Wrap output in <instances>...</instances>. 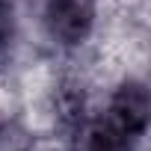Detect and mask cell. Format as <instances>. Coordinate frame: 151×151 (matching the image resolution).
<instances>
[{"label":"cell","instance_id":"6da1fadb","mask_svg":"<svg viewBox=\"0 0 151 151\" xmlns=\"http://www.w3.org/2000/svg\"><path fill=\"white\" fill-rule=\"evenodd\" d=\"M45 24L59 45H80L95 24V0H47Z\"/></svg>","mask_w":151,"mask_h":151},{"label":"cell","instance_id":"7a4b0ae2","mask_svg":"<svg viewBox=\"0 0 151 151\" xmlns=\"http://www.w3.org/2000/svg\"><path fill=\"white\" fill-rule=\"evenodd\" d=\"M107 122L133 145L142 139L145 127H148V89L139 80H127L119 86V92L113 95L110 104V116Z\"/></svg>","mask_w":151,"mask_h":151},{"label":"cell","instance_id":"3957f363","mask_svg":"<svg viewBox=\"0 0 151 151\" xmlns=\"http://www.w3.org/2000/svg\"><path fill=\"white\" fill-rule=\"evenodd\" d=\"M77 151H133V142L124 139L107 119L92 122L77 142Z\"/></svg>","mask_w":151,"mask_h":151},{"label":"cell","instance_id":"277c9868","mask_svg":"<svg viewBox=\"0 0 151 151\" xmlns=\"http://www.w3.org/2000/svg\"><path fill=\"white\" fill-rule=\"evenodd\" d=\"M9 45H12V21H9L6 6H0V65L9 56Z\"/></svg>","mask_w":151,"mask_h":151},{"label":"cell","instance_id":"5b68a950","mask_svg":"<svg viewBox=\"0 0 151 151\" xmlns=\"http://www.w3.org/2000/svg\"><path fill=\"white\" fill-rule=\"evenodd\" d=\"M3 3H6V0H0V6H3Z\"/></svg>","mask_w":151,"mask_h":151}]
</instances>
